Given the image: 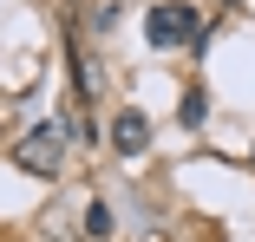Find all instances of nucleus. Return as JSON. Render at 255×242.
<instances>
[{
	"label": "nucleus",
	"instance_id": "f257e3e1",
	"mask_svg": "<svg viewBox=\"0 0 255 242\" xmlns=\"http://www.w3.org/2000/svg\"><path fill=\"white\" fill-rule=\"evenodd\" d=\"M144 39L150 46H190V53H203V20L190 0H164V7L144 13Z\"/></svg>",
	"mask_w": 255,
	"mask_h": 242
},
{
	"label": "nucleus",
	"instance_id": "f03ea898",
	"mask_svg": "<svg viewBox=\"0 0 255 242\" xmlns=\"http://www.w3.org/2000/svg\"><path fill=\"white\" fill-rule=\"evenodd\" d=\"M13 157H20V170H33V177H53V170H59V157H66V118H59V124L26 131Z\"/></svg>",
	"mask_w": 255,
	"mask_h": 242
},
{
	"label": "nucleus",
	"instance_id": "20e7f679",
	"mask_svg": "<svg viewBox=\"0 0 255 242\" xmlns=\"http://www.w3.org/2000/svg\"><path fill=\"white\" fill-rule=\"evenodd\" d=\"M203 112H210V92L190 85V92H183V124H203Z\"/></svg>",
	"mask_w": 255,
	"mask_h": 242
},
{
	"label": "nucleus",
	"instance_id": "39448f33",
	"mask_svg": "<svg viewBox=\"0 0 255 242\" xmlns=\"http://www.w3.org/2000/svg\"><path fill=\"white\" fill-rule=\"evenodd\" d=\"M85 236H112V203H92L85 210Z\"/></svg>",
	"mask_w": 255,
	"mask_h": 242
},
{
	"label": "nucleus",
	"instance_id": "7ed1b4c3",
	"mask_svg": "<svg viewBox=\"0 0 255 242\" xmlns=\"http://www.w3.org/2000/svg\"><path fill=\"white\" fill-rule=\"evenodd\" d=\"M144 144H150V118L125 105V112L112 118V151H118V157H144Z\"/></svg>",
	"mask_w": 255,
	"mask_h": 242
}]
</instances>
